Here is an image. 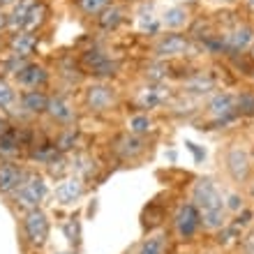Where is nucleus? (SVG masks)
<instances>
[{
	"instance_id": "nucleus-1",
	"label": "nucleus",
	"mask_w": 254,
	"mask_h": 254,
	"mask_svg": "<svg viewBox=\"0 0 254 254\" xmlns=\"http://www.w3.org/2000/svg\"><path fill=\"white\" fill-rule=\"evenodd\" d=\"M192 203L199 210L201 227L208 231H220L227 224V206L220 190L210 178H199L192 188Z\"/></svg>"
},
{
	"instance_id": "nucleus-2",
	"label": "nucleus",
	"mask_w": 254,
	"mask_h": 254,
	"mask_svg": "<svg viewBox=\"0 0 254 254\" xmlns=\"http://www.w3.org/2000/svg\"><path fill=\"white\" fill-rule=\"evenodd\" d=\"M49 185L47 178L42 174H28L26 181L19 185V190L14 192V206H19L21 210H35L42 206V201L47 199Z\"/></svg>"
},
{
	"instance_id": "nucleus-3",
	"label": "nucleus",
	"mask_w": 254,
	"mask_h": 254,
	"mask_svg": "<svg viewBox=\"0 0 254 254\" xmlns=\"http://www.w3.org/2000/svg\"><path fill=\"white\" fill-rule=\"evenodd\" d=\"M83 102H86L88 111L93 114H109L118 107V90L107 81H95L86 88Z\"/></svg>"
},
{
	"instance_id": "nucleus-4",
	"label": "nucleus",
	"mask_w": 254,
	"mask_h": 254,
	"mask_svg": "<svg viewBox=\"0 0 254 254\" xmlns=\"http://www.w3.org/2000/svg\"><path fill=\"white\" fill-rule=\"evenodd\" d=\"M194 51V42L188 35L181 33H167L155 42L153 54L157 61H171V58H185Z\"/></svg>"
},
{
	"instance_id": "nucleus-5",
	"label": "nucleus",
	"mask_w": 254,
	"mask_h": 254,
	"mask_svg": "<svg viewBox=\"0 0 254 254\" xmlns=\"http://www.w3.org/2000/svg\"><path fill=\"white\" fill-rule=\"evenodd\" d=\"M23 236L26 241L33 245V248H44L49 241V234H51V222H49V215L42 210V208H35V210H28L23 215Z\"/></svg>"
},
{
	"instance_id": "nucleus-6",
	"label": "nucleus",
	"mask_w": 254,
	"mask_h": 254,
	"mask_svg": "<svg viewBox=\"0 0 254 254\" xmlns=\"http://www.w3.org/2000/svg\"><path fill=\"white\" fill-rule=\"evenodd\" d=\"M81 65L86 69L90 76H95L97 81H104V79H111L118 74V61H114L111 56H107L104 51L100 49H90L86 54L81 56Z\"/></svg>"
},
{
	"instance_id": "nucleus-7",
	"label": "nucleus",
	"mask_w": 254,
	"mask_h": 254,
	"mask_svg": "<svg viewBox=\"0 0 254 254\" xmlns=\"http://www.w3.org/2000/svg\"><path fill=\"white\" fill-rule=\"evenodd\" d=\"M222 44H224V54L229 56H243L254 44V26L250 23H236L222 33Z\"/></svg>"
},
{
	"instance_id": "nucleus-8",
	"label": "nucleus",
	"mask_w": 254,
	"mask_h": 254,
	"mask_svg": "<svg viewBox=\"0 0 254 254\" xmlns=\"http://www.w3.org/2000/svg\"><path fill=\"white\" fill-rule=\"evenodd\" d=\"M174 229L181 241H192L194 236L199 234L201 229V217H199V210L194 208V203H183L174 215Z\"/></svg>"
},
{
	"instance_id": "nucleus-9",
	"label": "nucleus",
	"mask_w": 254,
	"mask_h": 254,
	"mask_svg": "<svg viewBox=\"0 0 254 254\" xmlns=\"http://www.w3.org/2000/svg\"><path fill=\"white\" fill-rule=\"evenodd\" d=\"M208 116L213 118L215 123H231L238 116V107H236V95L231 93H215L210 100H208Z\"/></svg>"
},
{
	"instance_id": "nucleus-10",
	"label": "nucleus",
	"mask_w": 254,
	"mask_h": 254,
	"mask_svg": "<svg viewBox=\"0 0 254 254\" xmlns=\"http://www.w3.org/2000/svg\"><path fill=\"white\" fill-rule=\"evenodd\" d=\"M224 164H227V171L231 176L234 183H245L250 178V171H252V162H250V153L241 146H231L227 150V157H224Z\"/></svg>"
},
{
	"instance_id": "nucleus-11",
	"label": "nucleus",
	"mask_w": 254,
	"mask_h": 254,
	"mask_svg": "<svg viewBox=\"0 0 254 254\" xmlns=\"http://www.w3.org/2000/svg\"><path fill=\"white\" fill-rule=\"evenodd\" d=\"M148 150V141L146 136H136V134H121L118 139L114 141V153L125 162H134L139 160L141 155Z\"/></svg>"
},
{
	"instance_id": "nucleus-12",
	"label": "nucleus",
	"mask_w": 254,
	"mask_h": 254,
	"mask_svg": "<svg viewBox=\"0 0 254 254\" xmlns=\"http://www.w3.org/2000/svg\"><path fill=\"white\" fill-rule=\"evenodd\" d=\"M47 116L56 125L63 127H72L76 123V109L72 107V102L67 100L65 95H49Z\"/></svg>"
},
{
	"instance_id": "nucleus-13",
	"label": "nucleus",
	"mask_w": 254,
	"mask_h": 254,
	"mask_svg": "<svg viewBox=\"0 0 254 254\" xmlns=\"http://www.w3.org/2000/svg\"><path fill=\"white\" fill-rule=\"evenodd\" d=\"M14 81H16L21 88H26V90H33V88H44L49 83V69L42 65V63L28 61L26 65L19 69V72L14 74Z\"/></svg>"
},
{
	"instance_id": "nucleus-14",
	"label": "nucleus",
	"mask_w": 254,
	"mask_h": 254,
	"mask_svg": "<svg viewBox=\"0 0 254 254\" xmlns=\"http://www.w3.org/2000/svg\"><path fill=\"white\" fill-rule=\"evenodd\" d=\"M28 171L14 160H0V194H14L26 181Z\"/></svg>"
},
{
	"instance_id": "nucleus-15",
	"label": "nucleus",
	"mask_w": 254,
	"mask_h": 254,
	"mask_svg": "<svg viewBox=\"0 0 254 254\" xmlns=\"http://www.w3.org/2000/svg\"><path fill=\"white\" fill-rule=\"evenodd\" d=\"M37 37L33 33H26V30H14L7 40V49H9V56H16V58H26L30 61V56L37 51Z\"/></svg>"
},
{
	"instance_id": "nucleus-16",
	"label": "nucleus",
	"mask_w": 254,
	"mask_h": 254,
	"mask_svg": "<svg viewBox=\"0 0 254 254\" xmlns=\"http://www.w3.org/2000/svg\"><path fill=\"white\" fill-rule=\"evenodd\" d=\"M49 95L42 88H33V90H23L19 95V107L23 114L28 116H44L47 114Z\"/></svg>"
},
{
	"instance_id": "nucleus-17",
	"label": "nucleus",
	"mask_w": 254,
	"mask_h": 254,
	"mask_svg": "<svg viewBox=\"0 0 254 254\" xmlns=\"http://www.w3.org/2000/svg\"><path fill=\"white\" fill-rule=\"evenodd\" d=\"M86 194V185L81 178H65V181L56 188V201L61 206H72Z\"/></svg>"
},
{
	"instance_id": "nucleus-18",
	"label": "nucleus",
	"mask_w": 254,
	"mask_h": 254,
	"mask_svg": "<svg viewBox=\"0 0 254 254\" xmlns=\"http://www.w3.org/2000/svg\"><path fill=\"white\" fill-rule=\"evenodd\" d=\"M167 100H169V88L164 90L162 83H150V86L141 88L139 95H136V104L141 109H157Z\"/></svg>"
},
{
	"instance_id": "nucleus-19",
	"label": "nucleus",
	"mask_w": 254,
	"mask_h": 254,
	"mask_svg": "<svg viewBox=\"0 0 254 254\" xmlns=\"http://www.w3.org/2000/svg\"><path fill=\"white\" fill-rule=\"evenodd\" d=\"M42 0H16L9 12V28L12 30H26V23L30 19V14Z\"/></svg>"
},
{
	"instance_id": "nucleus-20",
	"label": "nucleus",
	"mask_w": 254,
	"mask_h": 254,
	"mask_svg": "<svg viewBox=\"0 0 254 254\" xmlns=\"http://www.w3.org/2000/svg\"><path fill=\"white\" fill-rule=\"evenodd\" d=\"M188 23H190V9L185 5H174L162 14V26L169 28L171 33H178Z\"/></svg>"
},
{
	"instance_id": "nucleus-21",
	"label": "nucleus",
	"mask_w": 254,
	"mask_h": 254,
	"mask_svg": "<svg viewBox=\"0 0 254 254\" xmlns=\"http://www.w3.org/2000/svg\"><path fill=\"white\" fill-rule=\"evenodd\" d=\"M215 88V79L206 72H196L190 79L183 81V90L188 95H206Z\"/></svg>"
},
{
	"instance_id": "nucleus-22",
	"label": "nucleus",
	"mask_w": 254,
	"mask_h": 254,
	"mask_svg": "<svg viewBox=\"0 0 254 254\" xmlns=\"http://www.w3.org/2000/svg\"><path fill=\"white\" fill-rule=\"evenodd\" d=\"M123 21H125V7L123 5H109L104 12L97 14V26H100L102 30H107V33L116 30Z\"/></svg>"
},
{
	"instance_id": "nucleus-23",
	"label": "nucleus",
	"mask_w": 254,
	"mask_h": 254,
	"mask_svg": "<svg viewBox=\"0 0 254 254\" xmlns=\"http://www.w3.org/2000/svg\"><path fill=\"white\" fill-rule=\"evenodd\" d=\"M14 107H19V95L5 76H0V111H12Z\"/></svg>"
},
{
	"instance_id": "nucleus-24",
	"label": "nucleus",
	"mask_w": 254,
	"mask_h": 254,
	"mask_svg": "<svg viewBox=\"0 0 254 254\" xmlns=\"http://www.w3.org/2000/svg\"><path fill=\"white\" fill-rule=\"evenodd\" d=\"M136 254H167V236L155 234L150 238H146L139 245V252Z\"/></svg>"
},
{
	"instance_id": "nucleus-25",
	"label": "nucleus",
	"mask_w": 254,
	"mask_h": 254,
	"mask_svg": "<svg viewBox=\"0 0 254 254\" xmlns=\"http://www.w3.org/2000/svg\"><path fill=\"white\" fill-rule=\"evenodd\" d=\"M153 129V121L148 114H136L127 121V132L129 134H136V136H146L148 132Z\"/></svg>"
},
{
	"instance_id": "nucleus-26",
	"label": "nucleus",
	"mask_w": 254,
	"mask_h": 254,
	"mask_svg": "<svg viewBox=\"0 0 254 254\" xmlns=\"http://www.w3.org/2000/svg\"><path fill=\"white\" fill-rule=\"evenodd\" d=\"M54 146L61 155L67 153V150H72V148L76 146V129H74V127H63V132L56 136Z\"/></svg>"
},
{
	"instance_id": "nucleus-27",
	"label": "nucleus",
	"mask_w": 254,
	"mask_h": 254,
	"mask_svg": "<svg viewBox=\"0 0 254 254\" xmlns=\"http://www.w3.org/2000/svg\"><path fill=\"white\" fill-rule=\"evenodd\" d=\"M19 153H21V141L19 136H14V129H12L9 136L0 139V160H12Z\"/></svg>"
},
{
	"instance_id": "nucleus-28",
	"label": "nucleus",
	"mask_w": 254,
	"mask_h": 254,
	"mask_svg": "<svg viewBox=\"0 0 254 254\" xmlns=\"http://www.w3.org/2000/svg\"><path fill=\"white\" fill-rule=\"evenodd\" d=\"M76 5H79L83 16H97L109 5H114V0H76Z\"/></svg>"
},
{
	"instance_id": "nucleus-29",
	"label": "nucleus",
	"mask_w": 254,
	"mask_h": 254,
	"mask_svg": "<svg viewBox=\"0 0 254 254\" xmlns=\"http://www.w3.org/2000/svg\"><path fill=\"white\" fill-rule=\"evenodd\" d=\"M236 107H238V116H254V93L236 95Z\"/></svg>"
},
{
	"instance_id": "nucleus-30",
	"label": "nucleus",
	"mask_w": 254,
	"mask_h": 254,
	"mask_svg": "<svg viewBox=\"0 0 254 254\" xmlns=\"http://www.w3.org/2000/svg\"><path fill=\"white\" fill-rule=\"evenodd\" d=\"M26 58H16V56H7L5 61L0 63V76H5V74H16L21 69V67L26 65Z\"/></svg>"
},
{
	"instance_id": "nucleus-31",
	"label": "nucleus",
	"mask_w": 254,
	"mask_h": 254,
	"mask_svg": "<svg viewBox=\"0 0 254 254\" xmlns=\"http://www.w3.org/2000/svg\"><path fill=\"white\" fill-rule=\"evenodd\" d=\"M65 236H67V241L72 243L74 248H79V243H81V224L76 217H69V222H67L65 227Z\"/></svg>"
},
{
	"instance_id": "nucleus-32",
	"label": "nucleus",
	"mask_w": 254,
	"mask_h": 254,
	"mask_svg": "<svg viewBox=\"0 0 254 254\" xmlns=\"http://www.w3.org/2000/svg\"><path fill=\"white\" fill-rule=\"evenodd\" d=\"M241 252H243V254H254V231L243 238V243H241Z\"/></svg>"
},
{
	"instance_id": "nucleus-33",
	"label": "nucleus",
	"mask_w": 254,
	"mask_h": 254,
	"mask_svg": "<svg viewBox=\"0 0 254 254\" xmlns=\"http://www.w3.org/2000/svg\"><path fill=\"white\" fill-rule=\"evenodd\" d=\"M224 206H227V210H241L243 199L238 196V194H229V201H224Z\"/></svg>"
},
{
	"instance_id": "nucleus-34",
	"label": "nucleus",
	"mask_w": 254,
	"mask_h": 254,
	"mask_svg": "<svg viewBox=\"0 0 254 254\" xmlns=\"http://www.w3.org/2000/svg\"><path fill=\"white\" fill-rule=\"evenodd\" d=\"M12 123L7 121V116H2L0 114V139H5V136H9V134H12Z\"/></svg>"
},
{
	"instance_id": "nucleus-35",
	"label": "nucleus",
	"mask_w": 254,
	"mask_h": 254,
	"mask_svg": "<svg viewBox=\"0 0 254 254\" xmlns=\"http://www.w3.org/2000/svg\"><path fill=\"white\" fill-rule=\"evenodd\" d=\"M7 28H9V14H7L5 9H0V33L7 30Z\"/></svg>"
},
{
	"instance_id": "nucleus-36",
	"label": "nucleus",
	"mask_w": 254,
	"mask_h": 254,
	"mask_svg": "<svg viewBox=\"0 0 254 254\" xmlns=\"http://www.w3.org/2000/svg\"><path fill=\"white\" fill-rule=\"evenodd\" d=\"M16 0H0V9H5V7H12Z\"/></svg>"
},
{
	"instance_id": "nucleus-37",
	"label": "nucleus",
	"mask_w": 254,
	"mask_h": 254,
	"mask_svg": "<svg viewBox=\"0 0 254 254\" xmlns=\"http://www.w3.org/2000/svg\"><path fill=\"white\" fill-rule=\"evenodd\" d=\"M250 199L254 201V183H250Z\"/></svg>"
},
{
	"instance_id": "nucleus-38",
	"label": "nucleus",
	"mask_w": 254,
	"mask_h": 254,
	"mask_svg": "<svg viewBox=\"0 0 254 254\" xmlns=\"http://www.w3.org/2000/svg\"><path fill=\"white\" fill-rule=\"evenodd\" d=\"M248 2V7H250V12H254V0H245Z\"/></svg>"
},
{
	"instance_id": "nucleus-39",
	"label": "nucleus",
	"mask_w": 254,
	"mask_h": 254,
	"mask_svg": "<svg viewBox=\"0 0 254 254\" xmlns=\"http://www.w3.org/2000/svg\"><path fill=\"white\" fill-rule=\"evenodd\" d=\"M185 2H188V5H194V2H199V0H185Z\"/></svg>"
},
{
	"instance_id": "nucleus-40",
	"label": "nucleus",
	"mask_w": 254,
	"mask_h": 254,
	"mask_svg": "<svg viewBox=\"0 0 254 254\" xmlns=\"http://www.w3.org/2000/svg\"><path fill=\"white\" fill-rule=\"evenodd\" d=\"M220 2H231V0H220Z\"/></svg>"
},
{
	"instance_id": "nucleus-41",
	"label": "nucleus",
	"mask_w": 254,
	"mask_h": 254,
	"mask_svg": "<svg viewBox=\"0 0 254 254\" xmlns=\"http://www.w3.org/2000/svg\"><path fill=\"white\" fill-rule=\"evenodd\" d=\"M125 2H129V0H125Z\"/></svg>"
}]
</instances>
